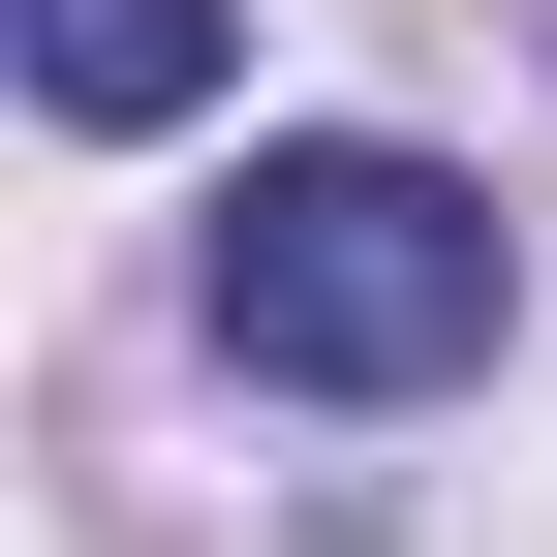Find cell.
Here are the masks:
<instances>
[{"instance_id": "2", "label": "cell", "mask_w": 557, "mask_h": 557, "mask_svg": "<svg viewBox=\"0 0 557 557\" xmlns=\"http://www.w3.org/2000/svg\"><path fill=\"white\" fill-rule=\"evenodd\" d=\"M218 32H248V0H32V94H62V124H186Z\"/></svg>"}, {"instance_id": "1", "label": "cell", "mask_w": 557, "mask_h": 557, "mask_svg": "<svg viewBox=\"0 0 557 557\" xmlns=\"http://www.w3.org/2000/svg\"><path fill=\"white\" fill-rule=\"evenodd\" d=\"M496 186L465 156H403V124H310V156H248V218H218V341L248 372H310V403H434V372H496Z\"/></svg>"}]
</instances>
